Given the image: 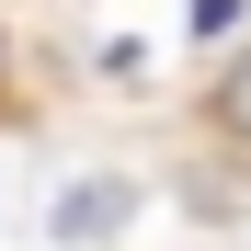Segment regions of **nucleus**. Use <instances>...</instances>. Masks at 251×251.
Instances as JSON below:
<instances>
[{
	"mask_svg": "<svg viewBox=\"0 0 251 251\" xmlns=\"http://www.w3.org/2000/svg\"><path fill=\"white\" fill-rule=\"evenodd\" d=\"M126 217H137L126 183H69V194H57V240H103V228H126Z\"/></svg>",
	"mask_w": 251,
	"mask_h": 251,
	"instance_id": "nucleus-1",
	"label": "nucleus"
},
{
	"mask_svg": "<svg viewBox=\"0 0 251 251\" xmlns=\"http://www.w3.org/2000/svg\"><path fill=\"white\" fill-rule=\"evenodd\" d=\"M217 126H228V137H251V57L217 80Z\"/></svg>",
	"mask_w": 251,
	"mask_h": 251,
	"instance_id": "nucleus-2",
	"label": "nucleus"
},
{
	"mask_svg": "<svg viewBox=\"0 0 251 251\" xmlns=\"http://www.w3.org/2000/svg\"><path fill=\"white\" fill-rule=\"evenodd\" d=\"M0 69H12V23H0Z\"/></svg>",
	"mask_w": 251,
	"mask_h": 251,
	"instance_id": "nucleus-3",
	"label": "nucleus"
}]
</instances>
